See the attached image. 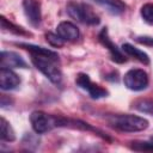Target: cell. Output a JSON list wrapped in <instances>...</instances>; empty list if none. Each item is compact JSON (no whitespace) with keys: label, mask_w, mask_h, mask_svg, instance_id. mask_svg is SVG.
<instances>
[{"label":"cell","mask_w":153,"mask_h":153,"mask_svg":"<svg viewBox=\"0 0 153 153\" xmlns=\"http://www.w3.org/2000/svg\"><path fill=\"white\" fill-rule=\"evenodd\" d=\"M133 108L140 112L153 115V99L151 98H139L133 102Z\"/></svg>","instance_id":"cell-18"},{"label":"cell","mask_w":153,"mask_h":153,"mask_svg":"<svg viewBox=\"0 0 153 153\" xmlns=\"http://www.w3.org/2000/svg\"><path fill=\"white\" fill-rule=\"evenodd\" d=\"M98 39L109 50L110 56H111V60L114 62H116V63H123V62L127 61V57L124 56V54L121 51V49L109 37V32H108V29L106 27H103L100 30V32L98 35Z\"/></svg>","instance_id":"cell-7"},{"label":"cell","mask_w":153,"mask_h":153,"mask_svg":"<svg viewBox=\"0 0 153 153\" xmlns=\"http://www.w3.org/2000/svg\"><path fill=\"white\" fill-rule=\"evenodd\" d=\"M31 61H32L33 66L41 73H43L54 85L61 86V84H62V73H61L60 68L55 65L56 61H54L49 57L38 56V55H32Z\"/></svg>","instance_id":"cell-3"},{"label":"cell","mask_w":153,"mask_h":153,"mask_svg":"<svg viewBox=\"0 0 153 153\" xmlns=\"http://www.w3.org/2000/svg\"><path fill=\"white\" fill-rule=\"evenodd\" d=\"M1 27H2L4 31H8V32L14 33L17 36H32L30 31H26L22 26H18V25L11 23L5 17H1Z\"/></svg>","instance_id":"cell-16"},{"label":"cell","mask_w":153,"mask_h":153,"mask_svg":"<svg viewBox=\"0 0 153 153\" xmlns=\"http://www.w3.org/2000/svg\"><path fill=\"white\" fill-rule=\"evenodd\" d=\"M99 6L104 7L110 14L120 16L126 11V4L122 0H93Z\"/></svg>","instance_id":"cell-14"},{"label":"cell","mask_w":153,"mask_h":153,"mask_svg":"<svg viewBox=\"0 0 153 153\" xmlns=\"http://www.w3.org/2000/svg\"><path fill=\"white\" fill-rule=\"evenodd\" d=\"M56 33L63 39L68 42H74L79 38L80 32L76 25H74L71 22H61L56 27Z\"/></svg>","instance_id":"cell-12"},{"label":"cell","mask_w":153,"mask_h":153,"mask_svg":"<svg viewBox=\"0 0 153 153\" xmlns=\"http://www.w3.org/2000/svg\"><path fill=\"white\" fill-rule=\"evenodd\" d=\"M67 13L71 18L87 25H98L100 19L94 13L91 6L87 4H79V2H68L67 4Z\"/></svg>","instance_id":"cell-2"},{"label":"cell","mask_w":153,"mask_h":153,"mask_svg":"<svg viewBox=\"0 0 153 153\" xmlns=\"http://www.w3.org/2000/svg\"><path fill=\"white\" fill-rule=\"evenodd\" d=\"M135 41L137 43H140V44L153 47V37H149V36H139V37L135 38Z\"/></svg>","instance_id":"cell-23"},{"label":"cell","mask_w":153,"mask_h":153,"mask_svg":"<svg viewBox=\"0 0 153 153\" xmlns=\"http://www.w3.org/2000/svg\"><path fill=\"white\" fill-rule=\"evenodd\" d=\"M140 13H141L142 19H143L147 24L153 25V4L148 2V4L142 5V7H141V10H140Z\"/></svg>","instance_id":"cell-19"},{"label":"cell","mask_w":153,"mask_h":153,"mask_svg":"<svg viewBox=\"0 0 153 153\" xmlns=\"http://www.w3.org/2000/svg\"><path fill=\"white\" fill-rule=\"evenodd\" d=\"M75 82H76V85H78L80 88L87 91L88 94H90V97L93 98V99L104 98V97H108V94H109V92H108L106 88L102 87V86L98 85V84L92 82L91 79H90V76H88L87 74H85V73H79V74L76 75Z\"/></svg>","instance_id":"cell-6"},{"label":"cell","mask_w":153,"mask_h":153,"mask_svg":"<svg viewBox=\"0 0 153 153\" xmlns=\"http://www.w3.org/2000/svg\"><path fill=\"white\" fill-rule=\"evenodd\" d=\"M30 122L36 134H44L57 128V116L49 115L44 111H33L30 115Z\"/></svg>","instance_id":"cell-4"},{"label":"cell","mask_w":153,"mask_h":153,"mask_svg":"<svg viewBox=\"0 0 153 153\" xmlns=\"http://www.w3.org/2000/svg\"><path fill=\"white\" fill-rule=\"evenodd\" d=\"M11 103H12V99L10 97H7L6 94H1V108H6Z\"/></svg>","instance_id":"cell-24"},{"label":"cell","mask_w":153,"mask_h":153,"mask_svg":"<svg viewBox=\"0 0 153 153\" xmlns=\"http://www.w3.org/2000/svg\"><path fill=\"white\" fill-rule=\"evenodd\" d=\"M122 50H123L127 55L135 57L137 61L142 62L143 65H148V63H149V57H148V55H147L145 51H142V50L135 48L134 45H131V44H129V43H124V44L122 45Z\"/></svg>","instance_id":"cell-15"},{"label":"cell","mask_w":153,"mask_h":153,"mask_svg":"<svg viewBox=\"0 0 153 153\" xmlns=\"http://www.w3.org/2000/svg\"><path fill=\"white\" fill-rule=\"evenodd\" d=\"M0 123H1L0 124V127H1V129H0V137H1V140L6 141V142L14 141L16 140V134H14V130L11 127V124L4 117H1Z\"/></svg>","instance_id":"cell-17"},{"label":"cell","mask_w":153,"mask_h":153,"mask_svg":"<svg viewBox=\"0 0 153 153\" xmlns=\"http://www.w3.org/2000/svg\"><path fill=\"white\" fill-rule=\"evenodd\" d=\"M0 67L1 68H27V63L24 59L14 51H1L0 56Z\"/></svg>","instance_id":"cell-10"},{"label":"cell","mask_w":153,"mask_h":153,"mask_svg":"<svg viewBox=\"0 0 153 153\" xmlns=\"http://www.w3.org/2000/svg\"><path fill=\"white\" fill-rule=\"evenodd\" d=\"M124 86L131 91H142L148 86V75L143 69L133 68L129 69L123 76Z\"/></svg>","instance_id":"cell-5"},{"label":"cell","mask_w":153,"mask_h":153,"mask_svg":"<svg viewBox=\"0 0 153 153\" xmlns=\"http://www.w3.org/2000/svg\"><path fill=\"white\" fill-rule=\"evenodd\" d=\"M57 127H67V128H72V129H80V130H85V131H92V133H96L97 135H99L100 137H103L105 140H109V137L103 131H100L99 129H97V128L92 127L91 124H88L84 121H80V120L66 118V117H62V116H57Z\"/></svg>","instance_id":"cell-8"},{"label":"cell","mask_w":153,"mask_h":153,"mask_svg":"<svg viewBox=\"0 0 153 153\" xmlns=\"http://www.w3.org/2000/svg\"><path fill=\"white\" fill-rule=\"evenodd\" d=\"M23 8L27 22L37 27L42 20V11H41V2L38 0H23Z\"/></svg>","instance_id":"cell-9"},{"label":"cell","mask_w":153,"mask_h":153,"mask_svg":"<svg viewBox=\"0 0 153 153\" xmlns=\"http://www.w3.org/2000/svg\"><path fill=\"white\" fill-rule=\"evenodd\" d=\"M23 145L24 146H26L27 148H32L31 146L33 145L35 147L38 145V142H39V140L37 139V136H35V135H32V134H25V136L23 137Z\"/></svg>","instance_id":"cell-22"},{"label":"cell","mask_w":153,"mask_h":153,"mask_svg":"<svg viewBox=\"0 0 153 153\" xmlns=\"http://www.w3.org/2000/svg\"><path fill=\"white\" fill-rule=\"evenodd\" d=\"M108 121L111 127L121 131L135 133V131H142L148 128V121L136 115H129V114L115 115V116H110Z\"/></svg>","instance_id":"cell-1"},{"label":"cell","mask_w":153,"mask_h":153,"mask_svg":"<svg viewBox=\"0 0 153 153\" xmlns=\"http://www.w3.org/2000/svg\"><path fill=\"white\" fill-rule=\"evenodd\" d=\"M20 85V78L11 68L0 69V87L4 91L14 90Z\"/></svg>","instance_id":"cell-11"},{"label":"cell","mask_w":153,"mask_h":153,"mask_svg":"<svg viewBox=\"0 0 153 153\" xmlns=\"http://www.w3.org/2000/svg\"><path fill=\"white\" fill-rule=\"evenodd\" d=\"M130 147L134 151L153 152V140L152 141H134V142H131Z\"/></svg>","instance_id":"cell-20"},{"label":"cell","mask_w":153,"mask_h":153,"mask_svg":"<svg viewBox=\"0 0 153 153\" xmlns=\"http://www.w3.org/2000/svg\"><path fill=\"white\" fill-rule=\"evenodd\" d=\"M18 47L27 50L31 53V55H38V56H45L49 57L54 61H59V55L57 53L48 49V48H43L39 45H35V44H30V43H17Z\"/></svg>","instance_id":"cell-13"},{"label":"cell","mask_w":153,"mask_h":153,"mask_svg":"<svg viewBox=\"0 0 153 153\" xmlns=\"http://www.w3.org/2000/svg\"><path fill=\"white\" fill-rule=\"evenodd\" d=\"M45 39L47 42L51 45V47H55V48H60L63 45L65 41L57 35V33H53V32H48L45 33Z\"/></svg>","instance_id":"cell-21"}]
</instances>
